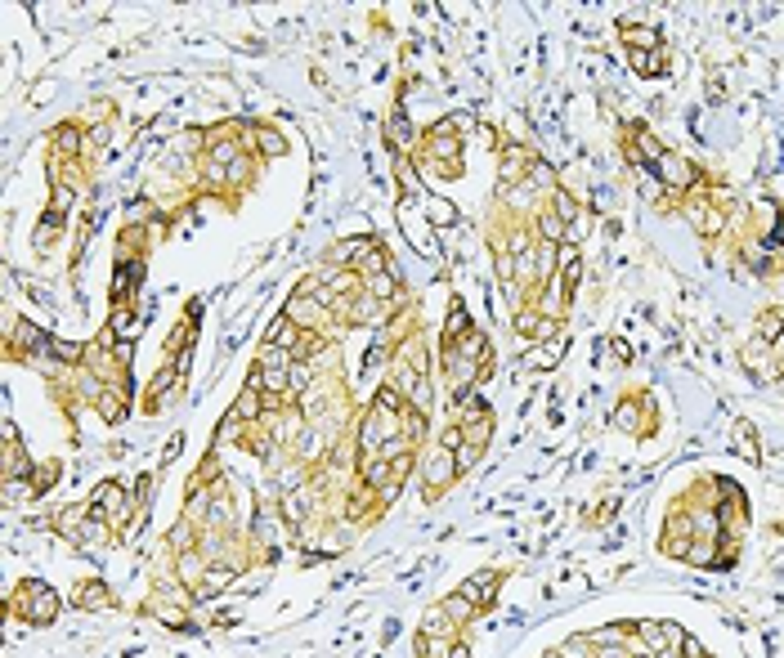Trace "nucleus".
Wrapping results in <instances>:
<instances>
[{
  "label": "nucleus",
  "instance_id": "obj_1",
  "mask_svg": "<svg viewBox=\"0 0 784 658\" xmlns=\"http://www.w3.org/2000/svg\"><path fill=\"white\" fill-rule=\"evenodd\" d=\"M655 170L668 179V184H677V188H681V184H690V166L677 162L672 153H659V157H655Z\"/></svg>",
  "mask_w": 784,
  "mask_h": 658
},
{
  "label": "nucleus",
  "instance_id": "obj_2",
  "mask_svg": "<svg viewBox=\"0 0 784 658\" xmlns=\"http://www.w3.org/2000/svg\"><path fill=\"white\" fill-rule=\"evenodd\" d=\"M94 506L108 510L113 520L126 515V502H121V489H117V484H103V489H94Z\"/></svg>",
  "mask_w": 784,
  "mask_h": 658
},
{
  "label": "nucleus",
  "instance_id": "obj_3",
  "mask_svg": "<svg viewBox=\"0 0 784 658\" xmlns=\"http://www.w3.org/2000/svg\"><path fill=\"white\" fill-rule=\"evenodd\" d=\"M488 582H493V574H475L467 587H462V600H471V605H488Z\"/></svg>",
  "mask_w": 784,
  "mask_h": 658
},
{
  "label": "nucleus",
  "instance_id": "obj_4",
  "mask_svg": "<svg viewBox=\"0 0 784 658\" xmlns=\"http://www.w3.org/2000/svg\"><path fill=\"white\" fill-rule=\"evenodd\" d=\"M255 412H260V385H247L242 389V399H238V417H255Z\"/></svg>",
  "mask_w": 784,
  "mask_h": 658
},
{
  "label": "nucleus",
  "instance_id": "obj_5",
  "mask_svg": "<svg viewBox=\"0 0 784 658\" xmlns=\"http://www.w3.org/2000/svg\"><path fill=\"white\" fill-rule=\"evenodd\" d=\"M269 340H274V345H296V327H291V318H283V323H278Z\"/></svg>",
  "mask_w": 784,
  "mask_h": 658
},
{
  "label": "nucleus",
  "instance_id": "obj_6",
  "mask_svg": "<svg viewBox=\"0 0 784 658\" xmlns=\"http://www.w3.org/2000/svg\"><path fill=\"white\" fill-rule=\"evenodd\" d=\"M632 67H636V72H659L664 63H659V58H650L645 50H636V54H632Z\"/></svg>",
  "mask_w": 784,
  "mask_h": 658
},
{
  "label": "nucleus",
  "instance_id": "obj_7",
  "mask_svg": "<svg viewBox=\"0 0 784 658\" xmlns=\"http://www.w3.org/2000/svg\"><path fill=\"white\" fill-rule=\"evenodd\" d=\"M757 332H762V340H776V332H780V318H776V314H766V318L757 323Z\"/></svg>",
  "mask_w": 784,
  "mask_h": 658
},
{
  "label": "nucleus",
  "instance_id": "obj_8",
  "mask_svg": "<svg viewBox=\"0 0 784 658\" xmlns=\"http://www.w3.org/2000/svg\"><path fill=\"white\" fill-rule=\"evenodd\" d=\"M54 143H58L63 153H77V130H58V135H54Z\"/></svg>",
  "mask_w": 784,
  "mask_h": 658
},
{
  "label": "nucleus",
  "instance_id": "obj_9",
  "mask_svg": "<svg viewBox=\"0 0 784 658\" xmlns=\"http://www.w3.org/2000/svg\"><path fill=\"white\" fill-rule=\"evenodd\" d=\"M543 233H547L551 242H556L560 233H565V228H560V215H547V219H543Z\"/></svg>",
  "mask_w": 784,
  "mask_h": 658
},
{
  "label": "nucleus",
  "instance_id": "obj_10",
  "mask_svg": "<svg viewBox=\"0 0 784 658\" xmlns=\"http://www.w3.org/2000/svg\"><path fill=\"white\" fill-rule=\"evenodd\" d=\"M431 215L439 219V224H448V219H453V206H448V202H435V206H431Z\"/></svg>",
  "mask_w": 784,
  "mask_h": 658
},
{
  "label": "nucleus",
  "instance_id": "obj_11",
  "mask_svg": "<svg viewBox=\"0 0 784 658\" xmlns=\"http://www.w3.org/2000/svg\"><path fill=\"white\" fill-rule=\"evenodd\" d=\"M386 475H390V470H386V466H377V461L367 466V479H372V484H386Z\"/></svg>",
  "mask_w": 784,
  "mask_h": 658
},
{
  "label": "nucleus",
  "instance_id": "obj_12",
  "mask_svg": "<svg viewBox=\"0 0 784 658\" xmlns=\"http://www.w3.org/2000/svg\"><path fill=\"white\" fill-rule=\"evenodd\" d=\"M260 143H265V153H278V148H283V139H278V135H269V130L260 135Z\"/></svg>",
  "mask_w": 784,
  "mask_h": 658
},
{
  "label": "nucleus",
  "instance_id": "obj_13",
  "mask_svg": "<svg viewBox=\"0 0 784 658\" xmlns=\"http://www.w3.org/2000/svg\"><path fill=\"white\" fill-rule=\"evenodd\" d=\"M372 291H377V296H390V291H395V287H390V283H386V278H381V273H377V278H372Z\"/></svg>",
  "mask_w": 784,
  "mask_h": 658
},
{
  "label": "nucleus",
  "instance_id": "obj_14",
  "mask_svg": "<svg viewBox=\"0 0 784 658\" xmlns=\"http://www.w3.org/2000/svg\"><path fill=\"white\" fill-rule=\"evenodd\" d=\"M659 658H681V654H677V650H664V654H659Z\"/></svg>",
  "mask_w": 784,
  "mask_h": 658
}]
</instances>
